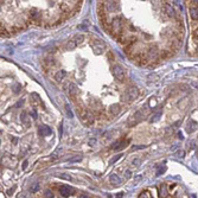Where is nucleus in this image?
<instances>
[{"mask_svg":"<svg viewBox=\"0 0 198 198\" xmlns=\"http://www.w3.org/2000/svg\"><path fill=\"white\" fill-rule=\"evenodd\" d=\"M95 143H96V140H95V139H90L88 144H89L90 146H94V145H95Z\"/></svg>","mask_w":198,"mask_h":198,"instance_id":"33","label":"nucleus"},{"mask_svg":"<svg viewBox=\"0 0 198 198\" xmlns=\"http://www.w3.org/2000/svg\"><path fill=\"white\" fill-rule=\"evenodd\" d=\"M88 27H89V21H88V20H83V21L77 26V29H78L80 31H86V30H88Z\"/></svg>","mask_w":198,"mask_h":198,"instance_id":"20","label":"nucleus"},{"mask_svg":"<svg viewBox=\"0 0 198 198\" xmlns=\"http://www.w3.org/2000/svg\"><path fill=\"white\" fill-rule=\"evenodd\" d=\"M139 163H140V160H139V159H134V160H133V165H135V166H138V165H139Z\"/></svg>","mask_w":198,"mask_h":198,"instance_id":"36","label":"nucleus"},{"mask_svg":"<svg viewBox=\"0 0 198 198\" xmlns=\"http://www.w3.org/2000/svg\"><path fill=\"white\" fill-rule=\"evenodd\" d=\"M165 170H166V168H165V166H161V167H160V168L157 171V176H160V174H163V173L165 172Z\"/></svg>","mask_w":198,"mask_h":198,"instance_id":"32","label":"nucleus"},{"mask_svg":"<svg viewBox=\"0 0 198 198\" xmlns=\"http://www.w3.org/2000/svg\"><path fill=\"white\" fill-rule=\"evenodd\" d=\"M76 47H77V43H76L74 39L69 41V42H68V44H66V49L68 50H74Z\"/></svg>","mask_w":198,"mask_h":198,"instance_id":"22","label":"nucleus"},{"mask_svg":"<svg viewBox=\"0 0 198 198\" xmlns=\"http://www.w3.org/2000/svg\"><path fill=\"white\" fill-rule=\"evenodd\" d=\"M39 134L42 135V137H48L51 134V128H50L49 126H45V125H43V126H41L39 127Z\"/></svg>","mask_w":198,"mask_h":198,"instance_id":"14","label":"nucleus"},{"mask_svg":"<svg viewBox=\"0 0 198 198\" xmlns=\"http://www.w3.org/2000/svg\"><path fill=\"white\" fill-rule=\"evenodd\" d=\"M65 109H66V113H68V115H69V117L71 119V117H74V114H72V112H71V109L69 108V106H65Z\"/></svg>","mask_w":198,"mask_h":198,"instance_id":"31","label":"nucleus"},{"mask_svg":"<svg viewBox=\"0 0 198 198\" xmlns=\"http://www.w3.org/2000/svg\"><path fill=\"white\" fill-rule=\"evenodd\" d=\"M138 95H139V89H138L137 87H131V88H128V90L125 93L123 100L127 101V102H132V101H134V100L138 98Z\"/></svg>","mask_w":198,"mask_h":198,"instance_id":"2","label":"nucleus"},{"mask_svg":"<svg viewBox=\"0 0 198 198\" xmlns=\"http://www.w3.org/2000/svg\"><path fill=\"white\" fill-rule=\"evenodd\" d=\"M190 16L194 20H198V7H191L190 8Z\"/></svg>","mask_w":198,"mask_h":198,"instance_id":"19","label":"nucleus"},{"mask_svg":"<svg viewBox=\"0 0 198 198\" xmlns=\"http://www.w3.org/2000/svg\"><path fill=\"white\" fill-rule=\"evenodd\" d=\"M31 19L32 20H41V13L39 12H37V11H33V12H31Z\"/></svg>","mask_w":198,"mask_h":198,"instance_id":"23","label":"nucleus"},{"mask_svg":"<svg viewBox=\"0 0 198 198\" xmlns=\"http://www.w3.org/2000/svg\"><path fill=\"white\" fill-rule=\"evenodd\" d=\"M81 160H82V157H81V155H77V157H75V158L69 159V164H72V163H78V161H81Z\"/></svg>","mask_w":198,"mask_h":198,"instance_id":"26","label":"nucleus"},{"mask_svg":"<svg viewBox=\"0 0 198 198\" xmlns=\"http://www.w3.org/2000/svg\"><path fill=\"white\" fill-rule=\"evenodd\" d=\"M44 196H45V198H53V194H52L51 190H45Z\"/></svg>","mask_w":198,"mask_h":198,"instance_id":"29","label":"nucleus"},{"mask_svg":"<svg viewBox=\"0 0 198 198\" xmlns=\"http://www.w3.org/2000/svg\"><path fill=\"white\" fill-rule=\"evenodd\" d=\"M131 176H132V174H131V171H126V173H125V177L128 179V178H131Z\"/></svg>","mask_w":198,"mask_h":198,"instance_id":"35","label":"nucleus"},{"mask_svg":"<svg viewBox=\"0 0 198 198\" xmlns=\"http://www.w3.org/2000/svg\"><path fill=\"white\" fill-rule=\"evenodd\" d=\"M103 6L106 7V10L108 11V12H113L114 10H116L117 8V2L116 1H107V2H104L103 4Z\"/></svg>","mask_w":198,"mask_h":198,"instance_id":"12","label":"nucleus"},{"mask_svg":"<svg viewBox=\"0 0 198 198\" xmlns=\"http://www.w3.org/2000/svg\"><path fill=\"white\" fill-rule=\"evenodd\" d=\"M13 191H14V189H10V190L7 191V195H8V196H11V195L13 194Z\"/></svg>","mask_w":198,"mask_h":198,"instance_id":"38","label":"nucleus"},{"mask_svg":"<svg viewBox=\"0 0 198 198\" xmlns=\"http://www.w3.org/2000/svg\"><path fill=\"white\" fill-rule=\"evenodd\" d=\"M78 198H88V196H86V195H81Z\"/></svg>","mask_w":198,"mask_h":198,"instance_id":"40","label":"nucleus"},{"mask_svg":"<svg viewBox=\"0 0 198 198\" xmlns=\"http://www.w3.org/2000/svg\"><path fill=\"white\" fill-rule=\"evenodd\" d=\"M57 177H59V178H63V179H66V180H71V177H70L69 174L61 173V174H57Z\"/></svg>","mask_w":198,"mask_h":198,"instance_id":"28","label":"nucleus"},{"mask_svg":"<svg viewBox=\"0 0 198 198\" xmlns=\"http://www.w3.org/2000/svg\"><path fill=\"white\" fill-rule=\"evenodd\" d=\"M195 35H196V36H197V37H198V29H197V30H196V32H195Z\"/></svg>","mask_w":198,"mask_h":198,"instance_id":"42","label":"nucleus"},{"mask_svg":"<svg viewBox=\"0 0 198 198\" xmlns=\"http://www.w3.org/2000/svg\"><path fill=\"white\" fill-rule=\"evenodd\" d=\"M120 110H121V108H120V106L119 104H112L110 107H109V113L112 114V115H117L119 113H120Z\"/></svg>","mask_w":198,"mask_h":198,"instance_id":"16","label":"nucleus"},{"mask_svg":"<svg viewBox=\"0 0 198 198\" xmlns=\"http://www.w3.org/2000/svg\"><path fill=\"white\" fill-rule=\"evenodd\" d=\"M110 31L113 32V36L115 38H120V35H121V31H122V21L119 17L116 18H113V20L110 21Z\"/></svg>","mask_w":198,"mask_h":198,"instance_id":"1","label":"nucleus"},{"mask_svg":"<svg viewBox=\"0 0 198 198\" xmlns=\"http://www.w3.org/2000/svg\"><path fill=\"white\" fill-rule=\"evenodd\" d=\"M109 182H110L112 184H114V185H120V184L122 183L121 178H120L117 174H115V173L110 174V177H109Z\"/></svg>","mask_w":198,"mask_h":198,"instance_id":"15","label":"nucleus"},{"mask_svg":"<svg viewBox=\"0 0 198 198\" xmlns=\"http://www.w3.org/2000/svg\"><path fill=\"white\" fill-rule=\"evenodd\" d=\"M20 121L25 127H30V116L27 115L26 112H23L20 114Z\"/></svg>","mask_w":198,"mask_h":198,"instance_id":"13","label":"nucleus"},{"mask_svg":"<svg viewBox=\"0 0 198 198\" xmlns=\"http://www.w3.org/2000/svg\"><path fill=\"white\" fill-rule=\"evenodd\" d=\"M112 72H113L114 77H115L117 81H121V82H122V81L125 80V71H123V69H122L121 65H119V64L113 65V68H112Z\"/></svg>","mask_w":198,"mask_h":198,"instance_id":"4","label":"nucleus"},{"mask_svg":"<svg viewBox=\"0 0 198 198\" xmlns=\"http://www.w3.org/2000/svg\"><path fill=\"white\" fill-rule=\"evenodd\" d=\"M74 41H75L77 44H80V43H82V42L84 41V36H83V35H76V36L74 37Z\"/></svg>","mask_w":198,"mask_h":198,"instance_id":"24","label":"nucleus"},{"mask_svg":"<svg viewBox=\"0 0 198 198\" xmlns=\"http://www.w3.org/2000/svg\"><path fill=\"white\" fill-rule=\"evenodd\" d=\"M122 157V154H117V155H115V157H113L112 159H110V161H109V164H114L115 161H117L120 158Z\"/></svg>","mask_w":198,"mask_h":198,"instance_id":"27","label":"nucleus"},{"mask_svg":"<svg viewBox=\"0 0 198 198\" xmlns=\"http://www.w3.org/2000/svg\"><path fill=\"white\" fill-rule=\"evenodd\" d=\"M146 56H147V58L151 59V61L158 59V58H159V51H158V49H157L155 47H152V48H149V49L147 50Z\"/></svg>","mask_w":198,"mask_h":198,"instance_id":"8","label":"nucleus"},{"mask_svg":"<svg viewBox=\"0 0 198 198\" xmlns=\"http://www.w3.org/2000/svg\"><path fill=\"white\" fill-rule=\"evenodd\" d=\"M144 147H146L145 145H140V146H133V149H141L144 148Z\"/></svg>","mask_w":198,"mask_h":198,"instance_id":"34","label":"nucleus"},{"mask_svg":"<svg viewBox=\"0 0 198 198\" xmlns=\"http://www.w3.org/2000/svg\"><path fill=\"white\" fill-rule=\"evenodd\" d=\"M139 198H152L151 195L148 194V191H143V194L139 196Z\"/></svg>","mask_w":198,"mask_h":198,"instance_id":"30","label":"nucleus"},{"mask_svg":"<svg viewBox=\"0 0 198 198\" xmlns=\"http://www.w3.org/2000/svg\"><path fill=\"white\" fill-rule=\"evenodd\" d=\"M81 120L87 125H92L94 122V116L89 110H83L81 113Z\"/></svg>","mask_w":198,"mask_h":198,"instance_id":"6","label":"nucleus"},{"mask_svg":"<svg viewBox=\"0 0 198 198\" xmlns=\"http://www.w3.org/2000/svg\"><path fill=\"white\" fill-rule=\"evenodd\" d=\"M143 119H144V112H143V110H138V112H135V113L128 119V125H129V126H135V125H138L139 122H141Z\"/></svg>","mask_w":198,"mask_h":198,"instance_id":"3","label":"nucleus"},{"mask_svg":"<svg viewBox=\"0 0 198 198\" xmlns=\"http://www.w3.org/2000/svg\"><path fill=\"white\" fill-rule=\"evenodd\" d=\"M164 12H165V14H166L167 17H170V18H173V17L176 16L174 8H173L171 5H168V4H165V5H164Z\"/></svg>","mask_w":198,"mask_h":198,"instance_id":"10","label":"nucleus"},{"mask_svg":"<svg viewBox=\"0 0 198 198\" xmlns=\"http://www.w3.org/2000/svg\"><path fill=\"white\" fill-rule=\"evenodd\" d=\"M65 75H66V72L65 71H63V70H59V71H57L56 72V75H55V78H56V81H58V82H61L64 77H65Z\"/></svg>","mask_w":198,"mask_h":198,"instance_id":"18","label":"nucleus"},{"mask_svg":"<svg viewBox=\"0 0 198 198\" xmlns=\"http://www.w3.org/2000/svg\"><path fill=\"white\" fill-rule=\"evenodd\" d=\"M168 196V191H167V185L166 184H161L160 185V197L167 198Z\"/></svg>","mask_w":198,"mask_h":198,"instance_id":"17","label":"nucleus"},{"mask_svg":"<svg viewBox=\"0 0 198 198\" xmlns=\"http://www.w3.org/2000/svg\"><path fill=\"white\" fill-rule=\"evenodd\" d=\"M71 188H69L68 185H61L59 186V192L63 197H69L71 195Z\"/></svg>","mask_w":198,"mask_h":198,"instance_id":"11","label":"nucleus"},{"mask_svg":"<svg viewBox=\"0 0 198 198\" xmlns=\"http://www.w3.org/2000/svg\"><path fill=\"white\" fill-rule=\"evenodd\" d=\"M77 86L75 84V83H72V82H69V83H66L65 84V92L69 94V95H71V96H75L76 94H77Z\"/></svg>","mask_w":198,"mask_h":198,"instance_id":"7","label":"nucleus"},{"mask_svg":"<svg viewBox=\"0 0 198 198\" xmlns=\"http://www.w3.org/2000/svg\"><path fill=\"white\" fill-rule=\"evenodd\" d=\"M32 117H33V119H37V114H36V112H35V110L32 112Z\"/></svg>","mask_w":198,"mask_h":198,"instance_id":"39","label":"nucleus"},{"mask_svg":"<svg viewBox=\"0 0 198 198\" xmlns=\"http://www.w3.org/2000/svg\"><path fill=\"white\" fill-rule=\"evenodd\" d=\"M122 197V194H120V195H117V196H116V198H121Z\"/></svg>","mask_w":198,"mask_h":198,"instance_id":"41","label":"nucleus"},{"mask_svg":"<svg viewBox=\"0 0 198 198\" xmlns=\"http://www.w3.org/2000/svg\"><path fill=\"white\" fill-rule=\"evenodd\" d=\"M38 189H39V184H38V183H33V184L31 185V188H30V192H31V194H35V192L38 191Z\"/></svg>","mask_w":198,"mask_h":198,"instance_id":"25","label":"nucleus"},{"mask_svg":"<svg viewBox=\"0 0 198 198\" xmlns=\"http://www.w3.org/2000/svg\"><path fill=\"white\" fill-rule=\"evenodd\" d=\"M92 47H93L94 51H95L98 55L103 53V52H104V50H106V44H104L101 39H95V41L92 43Z\"/></svg>","mask_w":198,"mask_h":198,"instance_id":"5","label":"nucleus"},{"mask_svg":"<svg viewBox=\"0 0 198 198\" xmlns=\"http://www.w3.org/2000/svg\"><path fill=\"white\" fill-rule=\"evenodd\" d=\"M160 115H161V110H158L157 113H154V114L152 115V117H151V122H155V121H158V120L160 119Z\"/></svg>","mask_w":198,"mask_h":198,"instance_id":"21","label":"nucleus"},{"mask_svg":"<svg viewBox=\"0 0 198 198\" xmlns=\"http://www.w3.org/2000/svg\"><path fill=\"white\" fill-rule=\"evenodd\" d=\"M129 143V140H119V141H116V143H114L112 146H110V148L112 149H116V151H120V149H123L126 146H127V144Z\"/></svg>","mask_w":198,"mask_h":198,"instance_id":"9","label":"nucleus"},{"mask_svg":"<svg viewBox=\"0 0 198 198\" xmlns=\"http://www.w3.org/2000/svg\"><path fill=\"white\" fill-rule=\"evenodd\" d=\"M27 164H29V163H27V160H25V161H24V164H23V168H24V170L27 167Z\"/></svg>","mask_w":198,"mask_h":198,"instance_id":"37","label":"nucleus"}]
</instances>
